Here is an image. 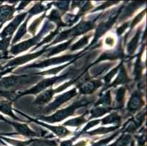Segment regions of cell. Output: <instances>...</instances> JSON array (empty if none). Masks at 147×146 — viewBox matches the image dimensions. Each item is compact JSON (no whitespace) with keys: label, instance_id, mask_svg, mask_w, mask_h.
<instances>
[{"label":"cell","instance_id":"b9f144b4","mask_svg":"<svg viewBox=\"0 0 147 146\" xmlns=\"http://www.w3.org/2000/svg\"><path fill=\"white\" fill-rule=\"evenodd\" d=\"M131 146H135V144H134V142H132V144H131Z\"/></svg>","mask_w":147,"mask_h":146},{"label":"cell","instance_id":"1f68e13d","mask_svg":"<svg viewBox=\"0 0 147 146\" xmlns=\"http://www.w3.org/2000/svg\"><path fill=\"white\" fill-rule=\"evenodd\" d=\"M121 64H122V62H121V64H120L118 67H115L113 69H112V70L111 71V72H109V73H108V74H107L106 75H105V77H104V80H105V84H108V83L110 82L111 80V79H112V77H113V76H114L115 75H116V73H117V72L118 69H119V67H121Z\"/></svg>","mask_w":147,"mask_h":146},{"label":"cell","instance_id":"ab89813d","mask_svg":"<svg viewBox=\"0 0 147 146\" xmlns=\"http://www.w3.org/2000/svg\"><path fill=\"white\" fill-rule=\"evenodd\" d=\"M13 69V68H10V69H6V70L4 71V72H1V73H0V78H1V77H2V76L3 75L7 74V73H8L9 72L12 71V69Z\"/></svg>","mask_w":147,"mask_h":146},{"label":"cell","instance_id":"277c9868","mask_svg":"<svg viewBox=\"0 0 147 146\" xmlns=\"http://www.w3.org/2000/svg\"><path fill=\"white\" fill-rule=\"evenodd\" d=\"M75 72H73V70L72 69H69V72L67 73H65V75L61 76H59V77H53V78H49V79H45V80H42L39 84H37L36 86H34V88H31L29 90L26 91L24 93H21L19 95H18V96H21V95H25L28 94H35L39 93V92H42L44 89H45L48 87L51 86L53 84L59 82V81H62V80H65V79H67L69 77H73L75 75Z\"/></svg>","mask_w":147,"mask_h":146},{"label":"cell","instance_id":"484cf974","mask_svg":"<svg viewBox=\"0 0 147 146\" xmlns=\"http://www.w3.org/2000/svg\"><path fill=\"white\" fill-rule=\"evenodd\" d=\"M47 10L48 8L44 6V5H42V4L41 2H37V4L34 5V6L30 10H29L28 13L30 14V16H32L34 15L38 14V13H42L43 11H45V10Z\"/></svg>","mask_w":147,"mask_h":146},{"label":"cell","instance_id":"ffe728a7","mask_svg":"<svg viewBox=\"0 0 147 146\" xmlns=\"http://www.w3.org/2000/svg\"><path fill=\"white\" fill-rule=\"evenodd\" d=\"M126 88L125 87H121L117 91L116 93V104H117L116 108H121L124 105V99H125Z\"/></svg>","mask_w":147,"mask_h":146},{"label":"cell","instance_id":"4fadbf2b","mask_svg":"<svg viewBox=\"0 0 147 146\" xmlns=\"http://www.w3.org/2000/svg\"><path fill=\"white\" fill-rule=\"evenodd\" d=\"M9 124H11V125H13V126L16 128L17 132L21 135H24V136L26 137L40 136V134L33 132V131H32L31 129H29V128L27 126V125H26V124H17V123L10 122V121Z\"/></svg>","mask_w":147,"mask_h":146},{"label":"cell","instance_id":"9c48e42d","mask_svg":"<svg viewBox=\"0 0 147 146\" xmlns=\"http://www.w3.org/2000/svg\"><path fill=\"white\" fill-rule=\"evenodd\" d=\"M142 97V94L140 91H136L133 94L127 104V110L129 112H135L144 105V102L143 101Z\"/></svg>","mask_w":147,"mask_h":146},{"label":"cell","instance_id":"d6986e66","mask_svg":"<svg viewBox=\"0 0 147 146\" xmlns=\"http://www.w3.org/2000/svg\"><path fill=\"white\" fill-rule=\"evenodd\" d=\"M140 34H141V29H140V28H138L136 36L133 37V40H131L130 42H129V43L128 44L127 53L129 55H132L133 53H134L135 50H136V48H137L138 46V44L139 38H140Z\"/></svg>","mask_w":147,"mask_h":146},{"label":"cell","instance_id":"8d00e7d4","mask_svg":"<svg viewBox=\"0 0 147 146\" xmlns=\"http://www.w3.org/2000/svg\"><path fill=\"white\" fill-rule=\"evenodd\" d=\"M128 26H129V23L126 22L125 24H123L121 26H119L117 30V34H118V35H121V34H122L123 33H124V32L127 29Z\"/></svg>","mask_w":147,"mask_h":146},{"label":"cell","instance_id":"d590c367","mask_svg":"<svg viewBox=\"0 0 147 146\" xmlns=\"http://www.w3.org/2000/svg\"><path fill=\"white\" fill-rule=\"evenodd\" d=\"M119 2H105V3H103L102 4V5H101V6H100V7H98L97 8V9H95V10H92V13H93V12H95V11H97V10H102V9H105V8H107L108 7H109V6H111V5H113V4H116V3H118Z\"/></svg>","mask_w":147,"mask_h":146},{"label":"cell","instance_id":"cb8c5ba5","mask_svg":"<svg viewBox=\"0 0 147 146\" xmlns=\"http://www.w3.org/2000/svg\"><path fill=\"white\" fill-rule=\"evenodd\" d=\"M86 116V114H84L82 116L78 118H76L71 119V120H67V122H65V124L62 126H79L81 124H84L86 122V119L84 118V116Z\"/></svg>","mask_w":147,"mask_h":146},{"label":"cell","instance_id":"d4e9b609","mask_svg":"<svg viewBox=\"0 0 147 146\" xmlns=\"http://www.w3.org/2000/svg\"><path fill=\"white\" fill-rule=\"evenodd\" d=\"M91 36H92V34L85 36V37L81 38L80 40H78V42H76V43L73 44V45L71 46V48H70V51L73 52L74 51V50H78V49H81V48H82L83 47L85 46V45L88 43V41H89V37H90Z\"/></svg>","mask_w":147,"mask_h":146},{"label":"cell","instance_id":"f1b7e54d","mask_svg":"<svg viewBox=\"0 0 147 146\" xmlns=\"http://www.w3.org/2000/svg\"><path fill=\"white\" fill-rule=\"evenodd\" d=\"M45 16H46L45 15V14L42 15L41 17L37 18L35 21H33L32 24H31L30 26L29 27V32H30L31 34H35V32H36V30H37V27H38V26H39L40 24V23L42 22V21L43 20V18H45Z\"/></svg>","mask_w":147,"mask_h":146},{"label":"cell","instance_id":"4316f807","mask_svg":"<svg viewBox=\"0 0 147 146\" xmlns=\"http://www.w3.org/2000/svg\"><path fill=\"white\" fill-rule=\"evenodd\" d=\"M119 126H115L113 127H100V128L97 129L96 130L92 131V132H89L88 135H102V134H106L108 133L109 132H112V131H114L115 129H117V128H119Z\"/></svg>","mask_w":147,"mask_h":146},{"label":"cell","instance_id":"5b68a950","mask_svg":"<svg viewBox=\"0 0 147 146\" xmlns=\"http://www.w3.org/2000/svg\"><path fill=\"white\" fill-rule=\"evenodd\" d=\"M79 55H81V53H78V54H76V55H66V56H60V57H57V58L45 60V61H42V62L31 64V65H29V66L25 67L24 69H22V68H21V69H19L16 72H20V71L21 70H24V69H31V68H43V67H45L51 66V65H52V64H59V63L65 62V61H69V60L72 59L76 58V57H77V56H79Z\"/></svg>","mask_w":147,"mask_h":146},{"label":"cell","instance_id":"74e56055","mask_svg":"<svg viewBox=\"0 0 147 146\" xmlns=\"http://www.w3.org/2000/svg\"><path fill=\"white\" fill-rule=\"evenodd\" d=\"M116 40L113 37H107L105 40V43L108 46L112 47L115 44Z\"/></svg>","mask_w":147,"mask_h":146},{"label":"cell","instance_id":"ac0fdd59","mask_svg":"<svg viewBox=\"0 0 147 146\" xmlns=\"http://www.w3.org/2000/svg\"><path fill=\"white\" fill-rule=\"evenodd\" d=\"M102 125L104 124H115L117 125H119L121 123V117L117 112H113L112 114H110L105 118L101 120Z\"/></svg>","mask_w":147,"mask_h":146},{"label":"cell","instance_id":"8fae6325","mask_svg":"<svg viewBox=\"0 0 147 146\" xmlns=\"http://www.w3.org/2000/svg\"><path fill=\"white\" fill-rule=\"evenodd\" d=\"M15 11H16V9L14 6L2 5V3H0V23L1 24H4V23L11 19Z\"/></svg>","mask_w":147,"mask_h":146},{"label":"cell","instance_id":"5bb4252c","mask_svg":"<svg viewBox=\"0 0 147 146\" xmlns=\"http://www.w3.org/2000/svg\"><path fill=\"white\" fill-rule=\"evenodd\" d=\"M54 94H55L54 90L51 88L49 90L41 94L39 96H37L35 101L34 102V104L42 105V104H45L46 103L49 102L51 101V100L52 99V97H53V95Z\"/></svg>","mask_w":147,"mask_h":146},{"label":"cell","instance_id":"ba28073f","mask_svg":"<svg viewBox=\"0 0 147 146\" xmlns=\"http://www.w3.org/2000/svg\"><path fill=\"white\" fill-rule=\"evenodd\" d=\"M26 14H27L26 13H24L18 15V16H16V17L14 18V20H13V21L9 24L8 26H7V27L4 29L3 32L0 34V37L3 39V38H6L7 36L11 37L12 34H13V32L16 30L18 25L21 24V21H22L23 20H24V18L26 17Z\"/></svg>","mask_w":147,"mask_h":146},{"label":"cell","instance_id":"e575fe53","mask_svg":"<svg viewBox=\"0 0 147 146\" xmlns=\"http://www.w3.org/2000/svg\"><path fill=\"white\" fill-rule=\"evenodd\" d=\"M145 13H146V10H144V11L142 12V13H141L140 14H138L137 16H136V18H135V19L133 20V22H132V24H131V29H133V27L136 26V24H138V23L141 21V20L142 19L143 17L144 16V14H145Z\"/></svg>","mask_w":147,"mask_h":146},{"label":"cell","instance_id":"f35d334b","mask_svg":"<svg viewBox=\"0 0 147 146\" xmlns=\"http://www.w3.org/2000/svg\"><path fill=\"white\" fill-rule=\"evenodd\" d=\"M29 3H30V2H22L21 4H20L19 7H18V8H17L16 10H18H18H22V9H24V8L26 6V5H29Z\"/></svg>","mask_w":147,"mask_h":146},{"label":"cell","instance_id":"44dd1931","mask_svg":"<svg viewBox=\"0 0 147 146\" xmlns=\"http://www.w3.org/2000/svg\"><path fill=\"white\" fill-rule=\"evenodd\" d=\"M32 16H29V17H28L27 19L26 20V21H25L24 24H23L22 26L20 27V29H18V31L17 32V34L15 36V37L13 38V42H12V44H15L16 42H18V40H21V38H22L24 36V34L26 33V31H27V28H26V25H27V22L29 21V18H31Z\"/></svg>","mask_w":147,"mask_h":146},{"label":"cell","instance_id":"7a4b0ae2","mask_svg":"<svg viewBox=\"0 0 147 146\" xmlns=\"http://www.w3.org/2000/svg\"><path fill=\"white\" fill-rule=\"evenodd\" d=\"M94 97L92 98H83L81 100L76 101L73 102V104H71L70 106L68 107L67 108L64 110H61L58 111V112L52 116H49V117H41V119L42 120L47 121L49 123H55V122H59L61 120H64L66 118L69 117L70 116H73L75 113V111L76 109H78V108L81 107H84L90 104L92 102V101L94 102Z\"/></svg>","mask_w":147,"mask_h":146},{"label":"cell","instance_id":"4dcf8cb0","mask_svg":"<svg viewBox=\"0 0 147 146\" xmlns=\"http://www.w3.org/2000/svg\"><path fill=\"white\" fill-rule=\"evenodd\" d=\"M52 5H54L59 9L60 10L62 11V13H65V12L69 10V2H53Z\"/></svg>","mask_w":147,"mask_h":146},{"label":"cell","instance_id":"30bf717a","mask_svg":"<svg viewBox=\"0 0 147 146\" xmlns=\"http://www.w3.org/2000/svg\"><path fill=\"white\" fill-rule=\"evenodd\" d=\"M49 46L44 47V48L42 50H40V51L37 52V53H32V54H28L25 55V56H21V57H18V58L16 59L13 60V61H10L8 64H7L6 66L5 67V68H6V67L8 66H16V65H20V64H22L24 63H26V61H31V60L37 58L39 56L42 55V53L45 51L47 50V48Z\"/></svg>","mask_w":147,"mask_h":146},{"label":"cell","instance_id":"7bdbcfd3","mask_svg":"<svg viewBox=\"0 0 147 146\" xmlns=\"http://www.w3.org/2000/svg\"><path fill=\"white\" fill-rule=\"evenodd\" d=\"M5 69V67H2L0 65V69Z\"/></svg>","mask_w":147,"mask_h":146},{"label":"cell","instance_id":"9a60e30c","mask_svg":"<svg viewBox=\"0 0 147 146\" xmlns=\"http://www.w3.org/2000/svg\"><path fill=\"white\" fill-rule=\"evenodd\" d=\"M74 39L75 38H73L72 40H69L67 42H65V43L64 44H61V45H58V46L57 47L52 48H51V49H47V50H46V53H46L43 57H49V56H53V55L57 54V53H60V52L63 51V50H65L67 48L69 47V45H70V43H71L72 41H73Z\"/></svg>","mask_w":147,"mask_h":146},{"label":"cell","instance_id":"7402d4cb","mask_svg":"<svg viewBox=\"0 0 147 146\" xmlns=\"http://www.w3.org/2000/svg\"><path fill=\"white\" fill-rule=\"evenodd\" d=\"M113 108H93L92 110L90 111V114L92 115L89 119L93 118H97L100 117V116H103L105 113L110 112Z\"/></svg>","mask_w":147,"mask_h":146},{"label":"cell","instance_id":"e0dca14e","mask_svg":"<svg viewBox=\"0 0 147 146\" xmlns=\"http://www.w3.org/2000/svg\"><path fill=\"white\" fill-rule=\"evenodd\" d=\"M0 111L2 112L5 114L8 115V116H11L16 120H21V119L18 118L17 116H15L12 112V108H11V102L8 101H0Z\"/></svg>","mask_w":147,"mask_h":146},{"label":"cell","instance_id":"2e32d148","mask_svg":"<svg viewBox=\"0 0 147 146\" xmlns=\"http://www.w3.org/2000/svg\"><path fill=\"white\" fill-rule=\"evenodd\" d=\"M122 65V64H121ZM121 69H120V72L119 73V75L117 77V78L115 80L114 82L111 84V85H109L108 87L111 86H116L117 85H119V84H125L126 83L128 82V77L127 75V72L125 70V67L121 66Z\"/></svg>","mask_w":147,"mask_h":146},{"label":"cell","instance_id":"8992f818","mask_svg":"<svg viewBox=\"0 0 147 146\" xmlns=\"http://www.w3.org/2000/svg\"><path fill=\"white\" fill-rule=\"evenodd\" d=\"M77 95V92H76V88H73L71 91L67 92V93L61 95V96H59L56 100L53 102V103L48 106L47 108H45L44 109L43 112L45 113H48V112H51L52 111L55 110L57 108L61 105L62 104H64L65 102H66L67 101L69 100L70 99H72L73 96H76Z\"/></svg>","mask_w":147,"mask_h":146},{"label":"cell","instance_id":"7c38bea8","mask_svg":"<svg viewBox=\"0 0 147 146\" xmlns=\"http://www.w3.org/2000/svg\"><path fill=\"white\" fill-rule=\"evenodd\" d=\"M34 121L37 124H40V125H42L43 126L46 127V128L49 129L50 130H51L52 132H53L57 136H59L60 138L61 137H65L67 136V135H70L71 132L70 131H69L67 129L65 128L64 126H49L47 125V124H43V123H41V122H38V121H36V120H34Z\"/></svg>","mask_w":147,"mask_h":146},{"label":"cell","instance_id":"60d3db41","mask_svg":"<svg viewBox=\"0 0 147 146\" xmlns=\"http://www.w3.org/2000/svg\"><path fill=\"white\" fill-rule=\"evenodd\" d=\"M0 120H4V121H5V122L10 123V121H9V120H7V119H6V118H4L3 116H1V115H0Z\"/></svg>","mask_w":147,"mask_h":146},{"label":"cell","instance_id":"f546056e","mask_svg":"<svg viewBox=\"0 0 147 146\" xmlns=\"http://www.w3.org/2000/svg\"><path fill=\"white\" fill-rule=\"evenodd\" d=\"M2 139H3V140H5V141L8 142L9 143H10V144L13 145L14 146H26V145H29L30 144L31 142H32V140L26 142H21V141H18V140H11V139L5 138V137H2Z\"/></svg>","mask_w":147,"mask_h":146},{"label":"cell","instance_id":"6da1fadb","mask_svg":"<svg viewBox=\"0 0 147 146\" xmlns=\"http://www.w3.org/2000/svg\"><path fill=\"white\" fill-rule=\"evenodd\" d=\"M41 77L40 76H15L5 77L0 80V92H13L24 85L28 86L34 83Z\"/></svg>","mask_w":147,"mask_h":146},{"label":"cell","instance_id":"d6a6232c","mask_svg":"<svg viewBox=\"0 0 147 146\" xmlns=\"http://www.w3.org/2000/svg\"><path fill=\"white\" fill-rule=\"evenodd\" d=\"M69 64H65L64 66H61L59 67H57V68H54V69H49L48 71H45V72H40V73H37V75H50V74H57V72H59L61 69H62L63 68H65V67H67V65H69Z\"/></svg>","mask_w":147,"mask_h":146},{"label":"cell","instance_id":"83f0119b","mask_svg":"<svg viewBox=\"0 0 147 146\" xmlns=\"http://www.w3.org/2000/svg\"><path fill=\"white\" fill-rule=\"evenodd\" d=\"M111 104V97L110 95V91L105 94L102 96L100 97V100L97 101V103H95V106L99 105V104H105V105H110Z\"/></svg>","mask_w":147,"mask_h":146},{"label":"cell","instance_id":"52a82bcc","mask_svg":"<svg viewBox=\"0 0 147 146\" xmlns=\"http://www.w3.org/2000/svg\"><path fill=\"white\" fill-rule=\"evenodd\" d=\"M102 85V83L100 80H91L90 79L86 80L78 85L80 93L81 94H91L94 93L97 88Z\"/></svg>","mask_w":147,"mask_h":146},{"label":"cell","instance_id":"836d02e7","mask_svg":"<svg viewBox=\"0 0 147 146\" xmlns=\"http://www.w3.org/2000/svg\"><path fill=\"white\" fill-rule=\"evenodd\" d=\"M10 40H11V37L3 38L2 40H0V51L1 50L5 51L7 50V47L10 45Z\"/></svg>","mask_w":147,"mask_h":146},{"label":"cell","instance_id":"ee69618b","mask_svg":"<svg viewBox=\"0 0 147 146\" xmlns=\"http://www.w3.org/2000/svg\"><path fill=\"white\" fill-rule=\"evenodd\" d=\"M2 25H3V24H0V29H1V28H2Z\"/></svg>","mask_w":147,"mask_h":146},{"label":"cell","instance_id":"603a6c76","mask_svg":"<svg viewBox=\"0 0 147 146\" xmlns=\"http://www.w3.org/2000/svg\"><path fill=\"white\" fill-rule=\"evenodd\" d=\"M29 146H58V145L53 140H32Z\"/></svg>","mask_w":147,"mask_h":146},{"label":"cell","instance_id":"3957f363","mask_svg":"<svg viewBox=\"0 0 147 146\" xmlns=\"http://www.w3.org/2000/svg\"><path fill=\"white\" fill-rule=\"evenodd\" d=\"M53 29V24H50L49 21L45 23V25H44L43 28L42 29L41 32H40L39 34H37L36 37H33V38L30 39V40H27V41H25V42H22V43L19 44L18 45H14V46L12 47L11 50H10V53H12L13 55H16L18 53H21L23 51H25L29 48L30 47H32V45H36V44L45 35L47 32H49V31Z\"/></svg>","mask_w":147,"mask_h":146}]
</instances>
